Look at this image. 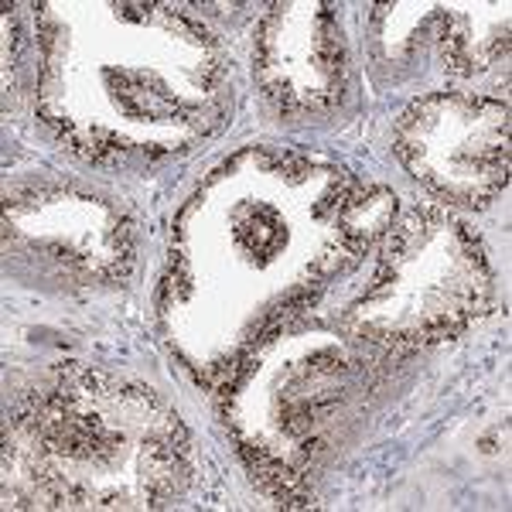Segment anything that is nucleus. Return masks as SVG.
Masks as SVG:
<instances>
[{"instance_id":"1","label":"nucleus","mask_w":512,"mask_h":512,"mask_svg":"<svg viewBox=\"0 0 512 512\" xmlns=\"http://www.w3.org/2000/svg\"><path fill=\"white\" fill-rule=\"evenodd\" d=\"M410 123L441 144H396L403 164L437 195L482 205L509 178V110L478 96H431L407 110Z\"/></svg>"}]
</instances>
